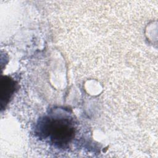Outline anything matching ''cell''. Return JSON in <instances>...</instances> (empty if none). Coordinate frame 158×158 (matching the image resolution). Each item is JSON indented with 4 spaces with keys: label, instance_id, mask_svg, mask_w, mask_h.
Listing matches in <instances>:
<instances>
[{
    "label": "cell",
    "instance_id": "2",
    "mask_svg": "<svg viewBox=\"0 0 158 158\" xmlns=\"http://www.w3.org/2000/svg\"><path fill=\"white\" fill-rule=\"evenodd\" d=\"M16 88L15 82L10 77H3L1 79V107L6 105L11 98Z\"/></svg>",
    "mask_w": 158,
    "mask_h": 158
},
{
    "label": "cell",
    "instance_id": "1",
    "mask_svg": "<svg viewBox=\"0 0 158 158\" xmlns=\"http://www.w3.org/2000/svg\"><path fill=\"white\" fill-rule=\"evenodd\" d=\"M40 134L56 146L62 147L69 144L74 138L75 128L72 122L65 118L46 117L40 122Z\"/></svg>",
    "mask_w": 158,
    "mask_h": 158
}]
</instances>
